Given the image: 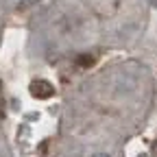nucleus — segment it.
Listing matches in <instances>:
<instances>
[{
  "mask_svg": "<svg viewBox=\"0 0 157 157\" xmlns=\"http://www.w3.org/2000/svg\"><path fill=\"white\" fill-rule=\"evenodd\" d=\"M94 157H109V155H107V153H96Z\"/></svg>",
  "mask_w": 157,
  "mask_h": 157,
  "instance_id": "obj_3",
  "label": "nucleus"
},
{
  "mask_svg": "<svg viewBox=\"0 0 157 157\" xmlns=\"http://www.w3.org/2000/svg\"><path fill=\"white\" fill-rule=\"evenodd\" d=\"M31 94L35 98H50L55 94V87H52V83L44 81V78H37V81L31 83Z\"/></svg>",
  "mask_w": 157,
  "mask_h": 157,
  "instance_id": "obj_1",
  "label": "nucleus"
},
{
  "mask_svg": "<svg viewBox=\"0 0 157 157\" xmlns=\"http://www.w3.org/2000/svg\"><path fill=\"white\" fill-rule=\"evenodd\" d=\"M92 61H94V59H92V57H85V55L76 59V63H78V66H92Z\"/></svg>",
  "mask_w": 157,
  "mask_h": 157,
  "instance_id": "obj_2",
  "label": "nucleus"
},
{
  "mask_svg": "<svg viewBox=\"0 0 157 157\" xmlns=\"http://www.w3.org/2000/svg\"><path fill=\"white\" fill-rule=\"evenodd\" d=\"M153 155H155V157H157V142H155V144H153Z\"/></svg>",
  "mask_w": 157,
  "mask_h": 157,
  "instance_id": "obj_4",
  "label": "nucleus"
}]
</instances>
